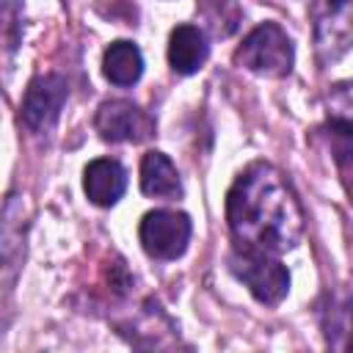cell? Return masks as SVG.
I'll return each instance as SVG.
<instances>
[{
  "label": "cell",
  "mask_w": 353,
  "mask_h": 353,
  "mask_svg": "<svg viewBox=\"0 0 353 353\" xmlns=\"http://www.w3.org/2000/svg\"><path fill=\"white\" fill-rule=\"evenodd\" d=\"M83 190L91 204L113 207L127 190V171L113 157H97L83 171Z\"/></svg>",
  "instance_id": "cell-8"
},
{
  "label": "cell",
  "mask_w": 353,
  "mask_h": 353,
  "mask_svg": "<svg viewBox=\"0 0 353 353\" xmlns=\"http://www.w3.org/2000/svg\"><path fill=\"white\" fill-rule=\"evenodd\" d=\"M66 97H69V85L61 74L50 72V74L33 77L22 99V124L30 132H50L61 119Z\"/></svg>",
  "instance_id": "cell-6"
},
{
  "label": "cell",
  "mask_w": 353,
  "mask_h": 353,
  "mask_svg": "<svg viewBox=\"0 0 353 353\" xmlns=\"http://www.w3.org/2000/svg\"><path fill=\"white\" fill-rule=\"evenodd\" d=\"M317 320L331 350H353V298L325 292L317 303Z\"/></svg>",
  "instance_id": "cell-9"
},
{
  "label": "cell",
  "mask_w": 353,
  "mask_h": 353,
  "mask_svg": "<svg viewBox=\"0 0 353 353\" xmlns=\"http://www.w3.org/2000/svg\"><path fill=\"white\" fill-rule=\"evenodd\" d=\"M226 221L237 245L292 251L303 237V210L292 182L270 163L245 165L226 193Z\"/></svg>",
  "instance_id": "cell-1"
},
{
  "label": "cell",
  "mask_w": 353,
  "mask_h": 353,
  "mask_svg": "<svg viewBox=\"0 0 353 353\" xmlns=\"http://www.w3.org/2000/svg\"><path fill=\"white\" fill-rule=\"evenodd\" d=\"M190 232H193V223L185 212L152 210L141 218L138 240L152 259L171 262V259H179L185 254V248L190 243Z\"/></svg>",
  "instance_id": "cell-5"
},
{
  "label": "cell",
  "mask_w": 353,
  "mask_h": 353,
  "mask_svg": "<svg viewBox=\"0 0 353 353\" xmlns=\"http://www.w3.org/2000/svg\"><path fill=\"white\" fill-rule=\"evenodd\" d=\"M141 190L152 199H182V179L176 174V165L163 152H146L141 160Z\"/></svg>",
  "instance_id": "cell-11"
},
{
  "label": "cell",
  "mask_w": 353,
  "mask_h": 353,
  "mask_svg": "<svg viewBox=\"0 0 353 353\" xmlns=\"http://www.w3.org/2000/svg\"><path fill=\"white\" fill-rule=\"evenodd\" d=\"M309 17L317 61L336 63L353 47V0H309Z\"/></svg>",
  "instance_id": "cell-4"
},
{
  "label": "cell",
  "mask_w": 353,
  "mask_h": 353,
  "mask_svg": "<svg viewBox=\"0 0 353 353\" xmlns=\"http://www.w3.org/2000/svg\"><path fill=\"white\" fill-rule=\"evenodd\" d=\"M22 196H8L3 210V268L6 284H11L14 270L22 262Z\"/></svg>",
  "instance_id": "cell-14"
},
{
  "label": "cell",
  "mask_w": 353,
  "mask_h": 353,
  "mask_svg": "<svg viewBox=\"0 0 353 353\" xmlns=\"http://www.w3.org/2000/svg\"><path fill=\"white\" fill-rule=\"evenodd\" d=\"M210 55V44L201 28L176 25L168 36V63L176 74H196Z\"/></svg>",
  "instance_id": "cell-10"
},
{
  "label": "cell",
  "mask_w": 353,
  "mask_h": 353,
  "mask_svg": "<svg viewBox=\"0 0 353 353\" xmlns=\"http://www.w3.org/2000/svg\"><path fill=\"white\" fill-rule=\"evenodd\" d=\"M199 8L204 17V25L212 30V36H229L240 25L237 0H201Z\"/></svg>",
  "instance_id": "cell-15"
},
{
  "label": "cell",
  "mask_w": 353,
  "mask_h": 353,
  "mask_svg": "<svg viewBox=\"0 0 353 353\" xmlns=\"http://www.w3.org/2000/svg\"><path fill=\"white\" fill-rule=\"evenodd\" d=\"M102 74L108 77V83H113L119 88L135 85L143 74V55H141L138 44L127 41V39L113 41L102 55Z\"/></svg>",
  "instance_id": "cell-12"
},
{
  "label": "cell",
  "mask_w": 353,
  "mask_h": 353,
  "mask_svg": "<svg viewBox=\"0 0 353 353\" xmlns=\"http://www.w3.org/2000/svg\"><path fill=\"white\" fill-rule=\"evenodd\" d=\"M226 265L265 306H279L290 292V270L276 259V254L234 245L226 256Z\"/></svg>",
  "instance_id": "cell-2"
},
{
  "label": "cell",
  "mask_w": 353,
  "mask_h": 353,
  "mask_svg": "<svg viewBox=\"0 0 353 353\" xmlns=\"http://www.w3.org/2000/svg\"><path fill=\"white\" fill-rule=\"evenodd\" d=\"M323 138L334 154V163L345 182V190L353 196V121L339 119V116L328 119L323 124Z\"/></svg>",
  "instance_id": "cell-13"
},
{
  "label": "cell",
  "mask_w": 353,
  "mask_h": 353,
  "mask_svg": "<svg viewBox=\"0 0 353 353\" xmlns=\"http://www.w3.org/2000/svg\"><path fill=\"white\" fill-rule=\"evenodd\" d=\"M234 63L262 77H287L295 63V47L279 22H262L237 47Z\"/></svg>",
  "instance_id": "cell-3"
},
{
  "label": "cell",
  "mask_w": 353,
  "mask_h": 353,
  "mask_svg": "<svg viewBox=\"0 0 353 353\" xmlns=\"http://www.w3.org/2000/svg\"><path fill=\"white\" fill-rule=\"evenodd\" d=\"M94 127L102 141L110 143H141L154 135V119L130 99H108L99 105Z\"/></svg>",
  "instance_id": "cell-7"
}]
</instances>
